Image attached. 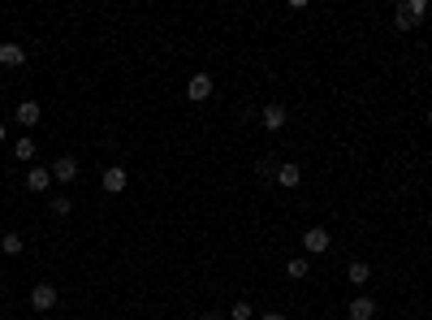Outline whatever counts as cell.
<instances>
[{
    "mask_svg": "<svg viewBox=\"0 0 432 320\" xmlns=\"http://www.w3.org/2000/svg\"><path fill=\"white\" fill-rule=\"evenodd\" d=\"M26 191H35V195H43V191H52V169H43V165H35V169H26Z\"/></svg>",
    "mask_w": 432,
    "mask_h": 320,
    "instance_id": "9c48e42d",
    "label": "cell"
},
{
    "mask_svg": "<svg viewBox=\"0 0 432 320\" xmlns=\"http://www.w3.org/2000/svg\"><path fill=\"white\" fill-rule=\"evenodd\" d=\"M14 117H18L22 126H39V122H43V104H39V100H22L18 109H14Z\"/></svg>",
    "mask_w": 432,
    "mask_h": 320,
    "instance_id": "5b68a950",
    "label": "cell"
},
{
    "mask_svg": "<svg viewBox=\"0 0 432 320\" xmlns=\"http://www.w3.org/2000/svg\"><path fill=\"white\" fill-rule=\"evenodd\" d=\"M259 122H264V130H286V122H290V113H286V104H264V113H259Z\"/></svg>",
    "mask_w": 432,
    "mask_h": 320,
    "instance_id": "277c9868",
    "label": "cell"
},
{
    "mask_svg": "<svg viewBox=\"0 0 432 320\" xmlns=\"http://www.w3.org/2000/svg\"><path fill=\"white\" fill-rule=\"evenodd\" d=\"M259 320H286V311H264Z\"/></svg>",
    "mask_w": 432,
    "mask_h": 320,
    "instance_id": "d6986e66",
    "label": "cell"
},
{
    "mask_svg": "<svg viewBox=\"0 0 432 320\" xmlns=\"http://www.w3.org/2000/svg\"><path fill=\"white\" fill-rule=\"evenodd\" d=\"M14 156L18 160H35V139H18L14 143Z\"/></svg>",
    "mask_w": 432,
    "mask_h": 320,
    "instance_id": "9a60e30c",
    "label": "cell"
},
{
    "mask_svg": "<svg viewBox=\"0 0 432 320\" xmlns=\"http://www.w3.org/2000/svg\"><path fill=\"white\" fill-rule=\"evenodd\" d=\"M251 311H255V307H251L247 299H238V303L230 307V320H251Z\"/></svg>",
    "mask_w": 432,
    "mask_h": 320,
    "instance_id": "e0dca14e",
    "label": "cell"
},
{
    "mask_svg": "<svg viewBox=\"0 0 432 320\" xmlns=\"http://www.w3.org/2000/svg\"><path fill=\"white\" fill-rule=\"evenodd\" d=\"M286 277H290V282H303V277H307V260H303V255L286 260Z\"/></svg>",
    "mask_w": 432,
    "mask_h": 320,
    "instance_id": "4fadbf2b",
    "label": "cell"
},
{
    "mask_svg": "<svg viewBox=\"0 0 432 320\" xmlns=\"http://www.w3.org/2000/svg\"><path fill=\"white\" fill-rule=\"evenodd\" d=\"M0 65H9V70L26 65V48L22 43H0Z\"/></svg>",
    "mask_w": 432,
    "mask_h": 320,
    "instance_id": "8fae6325",
    "label": "cell"
},
{
    "mask_svg": "<svg viewBox=\"0 0 432 320\" xmlns=\"http://www.w3.org/2000/svg\"><path fill=\"white\" fill-rule=\"evenodd\" d=\"M346 316H350V320H372V316H376V299L355 294V299H350V307H346Z\"/></svg>",
    "mask_w": 432,
    "mask_h": 320,
    "instance_id": "30bf717a",
    "label": "cell"
},
{
    "mask_svg": "<svg viewBox=\"0 0 432 320\" xmlns=\"http://www.w3.org/2000/svg\"><path fill=\"white\" fill-rule=\"evenodd\" d=\"M273 182H277V186H286V191H294V186L303 182V169L294 165V160H286V165H277V174H273Z\"/></svg>",
    "mask_w": 432,
    "mask_h": 320,
    "instance_id": "ba28073f",
    "label": "cell"
},
{
    "mask_svg": "<svg viewBox=\"0 0 432 320\" xmlns=\"http://www.w3.org/2000/svg\"><path fill=\"white\" fill-rule=\"evenodd\" d=\"M199 320H230V316H216V311H203Z\"/></svg>",
    "mask_w": 432,
    "mask_h": 320,
    "instance_id": "ffe728a7",
    "label": "cell"
},
{
    "mask_svg": "<svg viewBox=\"0 0 432 320\" xmlns=\"http://www.w3.org/2000/svg\"><path fill=\"white\" fill-rule=\"evenodd\" d=\"M329 247H333V238H329V230H324V225H311V230L303 234V251H307V255H324Z\"/></svg>",
    "mask_w": 432,
    "mask_h": 320,
    "instance_id": "7a4b0ae2",
    "label": "cell"
},
{
    "mask_svg": "<svg viewBox=\"0 0 432 320\" xmlns=\"http://www.w3.org/2000/svg\"><path fill=\"white\" fill-rule=\"evenodd\" d=\"M126 182H130V174H126L122 165H113V169H104V178H99V186H104L108 195H122V191H126Z\"/></svg>",
    "mask_w": 432,
    "mask_h": 320,
    "instance_id": "8992f818",
    "label": "cell"
},
{
    "mask_svg": "<svg viewBox=\"0 0 432 320\" xmlns=\"http://www.w3.org/2000/svg\"><path fill=\"white\" fill-rule=\"evenodd\" d=\"M22 234H5V238H0V251H5V255H22Z\"/></svg>",
    "mask_w": 432,
    "mask_h": 320,
    "instance_id": "5bb4252c",
    "label": "cell"
},
{
    "mask_svg": "<svg viewBox=\"0 0 432 320\" xmlns=\"http://www.w3.org/2000/svg\"><path fill=\"white\" fill-rule=\"evenodd\" d=\"M70 212H74V203H70L65 195H57V199H52V217H70Z\"/></svg>",
    "mask_w": 432,
    "mask_h": 320,
    "instance_id": "ac0fdd59",
    "label": "cell"
},
{
    "mask_svg": "<svg viewBox=\"0 0 432 320\" xmlns=\"http://www.w3.org/2000/svg\"><path fill=\"white\" fill-rule=\"evenodd\" d=\"M52 182H65V186L78 182V160H74V156H61L57 165H52Z\"/></svg>",
    "mask_w": 432,
    "mask_h": 320,
    "instance_id": "52a82bcc",
    "label": "cell"
},
{
    "mask_svg": "<svg viewBox=\"0 0 432 320\" xmlns=\"http://www.w3.org/2000/svg\"><path fill=\"white\" fill-rule=\"evenodd\" d=\"M394 22H398V31H415V26H419V22H415V18L406 14V5H398V14H394Z\"/></svg>",
    "mask_w": 432,
    "mask_h": 320,
    "instance_id": "2e32d148",
    "label": "cell"
},
{
    "mask_svg": "<svg viewBox=\"0 0 432 320\" xmlns=\"http://www.w3.org/2000/svg\"><path fill=\"white\" fill-rule=\"evenodd\" d=\"M57 303H61V294H57V286H52V282H39V286L31 290V307H35V311H52Z\"/></svg>",
    "mask_w": 432,
    "mask_h": 320,
    "instance_id": "3957f363",
    "label": "cell"
},
{
    "mask_svg": "<svg viewBox=\"0 0 432 320\" xmlns=\"http://www.w3.org/2000/svg\"><path fill=\"white\" fill-rule=\"evenodd\" d=\"M0 91H5V82H0Z\"/></svg>",
    "mask_w": 432,
    "mask_h": 320,
    "instance_id": "603a6c76",
    "label": "cell"
},
{
    "mask_svg": "<svg viewBox=\"0 0 432 320\" xmlns=\"http://www.w3.org/2000/svg\"><path fill=\"white\" fill-rule=\"evenodd\" d=\"M428 126H432V113H428Z\"/></svg>",
    "mask_w": 432,
    "mask_h": 320,
    "instance_id": "7402d4cb",
    "label": "cell"
},
{
    "mask_svg": "<svg viewBox=\"0 0 432 320\" xmlns=\"http://www.w3.org/2000/svg\"><path fill=\"white\" fill-rule=\"evenodd\" d=\"M5 139H9V130H5V122H0V143H5Z\"/></svg>",
    "mask_w": 432,
    "mask_h": 320,
    "instance_id": "44dd1931",
    "label": "cell"
},
{
    "mask_svg": "<svg viewBox=\"0 0 432 320\" xmlns=\"http://www.w3.org/2000/svg\"><path fill=\"white\" fill-rule=\"evenodd\" d=\"M212 91H216V82H212V74H190V82H186V100L190 104H203V100H212Z\"/></svg>",
    "mask_w": 432,
    "mask_h": 320,
    "instance_id": "6da1fadb",
    "label": "cell"
},
{
    "mask_svg": "<svg viewBox=\"0 0 432 320\" xmlns=\"http://www.w3.org/2000/svg\"><path fill=\"white\" fill-rule=\"evenodd\" d=\"M346 282L359 290V286H367L372 282V264L367 260H350V269H346Z\"/></svg>",
    "mask_w": 432,
    "mask_h": 320,
    "instance_id": "7c38bea8",
    "label": "cell"
}]
</instances>
